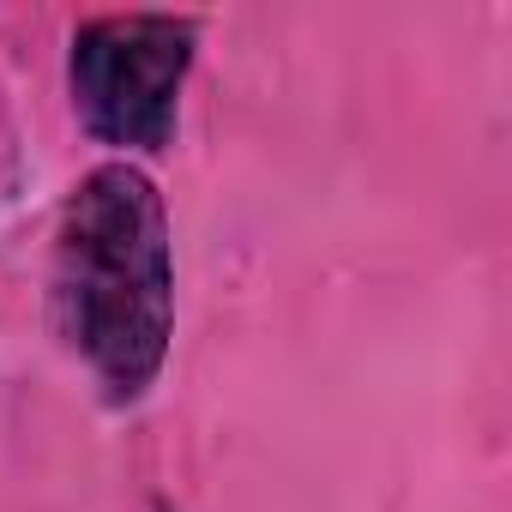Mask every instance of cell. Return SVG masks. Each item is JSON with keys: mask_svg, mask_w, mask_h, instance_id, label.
<instances>
[{"mask_svg": "<svg viewBox=\"0 0 512 512\" xmlns=\"http://www.w3.org/2000/svg\"><path fill=\"white\" fill-rule=\"evenodd\" d=\"M55 296L97 380L115 398H139L157 380L175 326L169 217L151 175L103 163L73 187L55 241Z\"/></svg>", "mask_w": 512, "mask_h": 512, "instance_id": "6da1fadb", "label": "cell"}, {"mask_svg": "<svg viewBox=\"0 0 512 512\" xmlns=\"http://www.w3.org/2000/svg\"><path fill=\"white\" fill-rule=\"evenodd\" d=\"M193 61V25L163 13H115L73 37V97L103 145L163 151Z\"/></svg>", "mask_w": 512, "mask_h": 512, "instance_id": "7a4b0ae2", "label": "cell"}]
</instances>
